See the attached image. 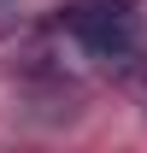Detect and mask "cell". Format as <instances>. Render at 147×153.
<instances>
[{
	"mask_svg": "<svg viewBox=\"0 0 147 153\" xmlns=\"http://www.w3.org/2000/svg\"><path fill=\"white\" fill-rule=\"evenodd\" d=\"M59 24L88 59L106 65H124L141 47V0H65Z\"/></svg>",
	"mask_w": 147,
	"mask_h": 153,
	"instance_id": "cell-1",
	"label": "cell"
}]
</instances>
